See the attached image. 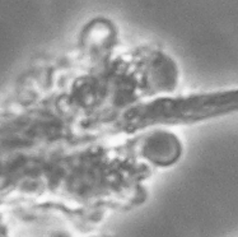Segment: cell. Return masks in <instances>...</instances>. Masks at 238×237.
Here are the masks:
<instances>
[{
	"label": "cell",
	"mask_w": 238,
	"mask_h": 237,
	"mask_svg": "<svg viewBox=\"0 0 238 237\" xmlns=\"http://www.w3.org/2000/svg\"><path fill=\"white\" fill-rule=\"evenodd\" d=\"M238 114V87L159 98L131 108L124 117L129 130L155 124H195Z\"/></svg>",
	"instance_id": "cell-1"
}]
</instances>
